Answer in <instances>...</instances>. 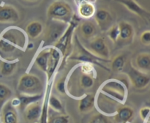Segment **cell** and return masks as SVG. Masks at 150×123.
Wrapping results in <instances>:
<instances>
[{"instance_id":"cell-1","label":"cell","mask_w":150,"mask_h":123,"mask_svg":"<svg viewBox=\"0 0 150 123\" xmlns=\"http://www.w3.org/2000/svg\"><path fill=\"white\" fill-rule=\"evenodd\" d=\"M47 16L51 20L69 23L73 16V11L71 6L67 2L62 0H57L51 3L47 10Z\"/></svg>"},{"instance_id":"cell-2","label":"cell","mask_w":150,"mask_h":123,"mask_svg":"<svg viewBox=\"0 0 150 123\" xmlns=\"http://www.w3.org/2000/svg\"><path fill=\"white\" fill-rule=\"evenodd\" d=\"M18 90L21 95H41L43 83L39 77L32 74H25L21 77L18 83Z\"/></svg>"},{"instance_id":"cell-3","label":"cell","mask_w":150,"mask_h":123,"mask_svg":"<svg viewBox=\"0 0 150 123\" xmlns=\"http://www.w3.org/2000/svg\"><path fill=\"white\" fill-rule=\"evenodd\" d=\"M20 37L18 30L9 29L0 36V55L3 57L11 55L20 46Z\"/></svg>"},{"instance_id":"cell-4","label":"cell","mask_w":150,"mask_h":123,"mask_svg":"<svg viewBox=\"0 0 150 123\" xmlns=\"http://www.w3.org/2000/svg\"><path fill=\"white\" fill-rule=\"evenodd\" d=\"M122 72L127 74L131 82L132 85L136 89H142L146 88L150 83V76L147 73L140 71L133 66L126 64Z\"/></svg>"},{"instance_id":"cell-5","label":"cell","mask_w":150,"mask_h":123,"mask_svg":"<svg viewBox=\"0 0 150 123\" xmlns=\"http://www.w3.org/2000/svg\"><path fill=\"white\" fill-rule=\"evenodd\" d=\"M67 23L58 20H51L48 26L45 35V40L48 44L57 42L67 30Z\"/></svg>"},{"instance_id":"cell-6","label":"cell","mask_w":150,"mask_h":123,"mask_svg":"<svg viewBox=\"0 0 150 123\" xmlns=\"http://www.w3.org/2000/svg\"><path fill=\"white\" fill-rule=\"evenodd\" d=\"M88 49L100 58L108 59L110 58V50L103 38L98 37L91 41L88 45Z\"/></svg>"},{"instance_id":"cell-7","label":"cell","mask_w":150,"mask_h":123,"mask_svg":"<svg viewBox=\"0 0 150 123\" xmlns=\"http://www.w3.org/2000/svg\"><path fill=\"white\" fill-rule=\"evenodd\" d=\"M95 19L101 31H108L113 26V17L111 13L105 9H98L95 13Z\"/></svg>"},{"instance_id":"cell-8","label":"cell","mask_w":150,"mask_h":123,"mask_svg":"<svg viewBox=\"0 0 150 123\" xmlns=\"http://www.w3.org/2000/svg\"><path fill=\"white\" fill-rule=\"evenodd\" d=\"M20 15L16 7L9 4H0V23H16Z\"/></svg>"},{"instance_id":"cell-9","label":"cell","mask_w":150,"mask_h":123,"mask_svg":"<svg viewBox=\"0 0 150 123\" xmlns=\"http://www.w3.org/2000/svg\"><path fill=\"white\" fill-rule=\"evenodd\" d=\"M0 114L1 123H18V115L16 108L9 100L1 107Z\"/></svg>"},{"instance_id":"cell-10","label":"cell","mask_w":150,"mask_h":123,"mask_svg":"<svg viewBox=\"0 0 150 123\" xmlns=\"http://www.w3.org/2000/svg\"><path fill=\"white\" fill-rule=\"evenodd\" d=\"M115 1L124 5L132 13L138 15L143 18H150V13L146 11L142 7H141L135 0H115Z\"/></svg>"},{"instance_id":"cell-11","label":"cell","mask_w":150,"mask_h":123,"mask_svg":"<svg viewBox=\"0 0 150 123\" xmlns=\"http://www.w3.org/2000/svg\"><path fill=\"white\" fill-rule=\"evenodd\" d=\"M42 107L38 102H32L24 108L25 118L28 122H35L40 117Z\"/></svg>"},{"instance_id":"cell-12","label":"cell","mask_w":150,"mask_h":123,"mask_svg":"<svg viewBox=\"0 0 150 123\" xmlns=\"http://www.w3.org/2000/svg\"><path fill=\"white\" fill-rule=\"evenodd\" d=\"M120 36L119 39L122 41H130L134 36V28L133 25L127 21H121L119 23Z\"/></svg>"},{"instance_id":"cell-13","label":"cell","mask_w":150,"mask_h":123,"mask_svg":"<svg viewBox=\"0 0 150 123\" xmlns=\"http://www.w3.org/2000/svg\"><path fill=\"white\" fill-rule=\"evenodd\" d=\"M135 67L144 73L150 72V54L141 53L135 59Z\"/></svg>"},{"instance_id":"cell-14","label":"cell","mask_w":150,"mask_h":123,"mask_svg":"<svg viewBox=\"0 0 150 123\" xmlns=\"http://www.w3.org/2000/svg\"><path fill=\"white\" fill-rule=\"evenodd\" d=\"M134 116V111L129 106H122L117 110L115 117L116 121L118 123H127L131 121Z\"/></svg>"},{"instance_id":"cell-15","label":"cell","mask_w":150,"mask_h":123,"mask_svg":"<svg viewBox=\"0 0 150 123\" xmlns=\"http://www.w3.org/2000/svg\"><path fill=\"white\" fill-rule=\"evenodd\" d=\"M35 64L44 72H48L50 65V49L42 50L35 59Z\"/></svg>"},{"instance_id":"cell-16","label":"cell","mask_w":150,"mask_h":123,"mask_svg":"<svg viewBox=\"0 0 150 123\" xmlns=\"http://www.w3.org/2000/svg\"><path fill=\"white\" fill-rule=\"evenodd\" d=\"M43 32V25L38 20L30 22L26 27V35L31 39H36Z\"/></svg>"},{"instance_id":"cell-17","label":"cell","mask_w":150,"mask_h":123,"mask_svg":"<svg viewBox=\"0 0 150 123\" xmlns=\"http://www.w3.org/2000/svg\"><path fill=\"white\" fill-rule=\"evenodd\" d=\"M78 11H79V16L85 19H89L95 16L96 9H95L93 3L84 1V2H81L79 4Z\"/></svg>"},{"instance_id":"cell-18","label":"cell","mask_w":150,"mask_h":123,"mask_svg":"<svg viewBox=\"0 0 150 123\" xmlns=\"http://www.w3.org/2000/svg\"><path fill=\"white\" fill-rule=\"evenodd\" d=\"M94 105L95 96L92 94H88L79 100V110L81 113H88L93 109Z\"/></svg>"},{"instance_id":"cell-19","label":"cell","mask_w":150,"mask_h":123,"mask_svg":"<svg viewBox=\"0 0 150 123\" xmlns=\"http://www.w3.org/2000/svg\"><path fill=\"white\" fill-rule=\"evenodd\" d=\"M80 32L83 37L89 39L94 37L96 35L97 27L93 22L86 20L81 24Z\"/></svg>"},{"instance_id":"cell-20","label":"cell","mask_w":150,"mask_h":123,"mask_svg":"<svg viewBox=\"0 0 150 123\" xmlns=\"http://www.w3.org/2000/svg\"><path fill=\"white\" fill-rule=\"evenodd\" d=\"M17 65V62L1 61L0 62V73L5 77L11 76L16 71Z\"/></svg>"},{"instance_id":"cell-21","label":"cell","mask_w":150,"mask_h":123,"mask_svg":"<svg viewBox=\"0 0 150 123\" xmlns=\"http://www.w3.org/2000/svg\"><path fill=\"white\" fill-rule=\"evenodd\" d=\"M127 64V56L125 54H119L113 59L111 68L115 72H122Z\"/></svg>"},{"instance_id":"cell-22","label":"cell","mask_w":150,"mask_h":123,"mask_svg":"<svg viewBox=\"0 0 150 123\" xmlns=\"http://www.w3.org/2000/svg\"><path fill=\"white\" fill-rule=\"evenodd\" d=\"M13 95V91L8 86L0 83V108L3 106L7 101L10 100Z\"/></svg>"},{"instance_id":"cell-23","label":"cell","mask_w":150,"mask_h":123,"mask_svg":"<svg viewBox=\"0 0 150 123\" xmlns=\"http://www.w3.org/2000/svg\"><path fill=\"white\" fill-rule=\"evenodd\" d=\"M41 98V95H22L18 98L19 102V106L21 107L22 108H25L28 105L32 103V102H38Z\"/></svg>"},{"instance_id":"cell-24","label":"cell","mask_w":150,"mask_h":123,"mask_svg":"<svg viewBox=\"0 0 150 123\" xmlns=\"http://www.w3.org/2000/svg\"><path fill=\"white\" fill-rule=\"evenodd\" d=\"M48 104H49L51 108H52L54 111H57V112L61 113L64 110L63 105L61 101H60V100L54 95L50 96L49 100H48Z\"/></svg>"},{"instance_id":"cell-25","label":"cell","mask_w":150,"mask_h":123,"mask_svg":"<svg viewBox=\"0 0 150 123\" xmlns=\"http://www.w3.org/2000/svg\"><path fill=\"white\" fill-rule=\"evenodd\" d=\"M94 83H95V81L92 76L86 73L81 75L80 78V84L82 87L84 89H89L93 86Z\"/></svg>"},{"instance_id":"cell-26","label":"cell","mask_w":150,"mask_h":123,"mask_svg":"<svg viewBox=\"0 0 150 123\" xmlns=\"http://www.w3.org/2000/svg\"><path fill=\"white\" fill-rule=\"evenodd\" d=\"M88 123H112L109 118L102 114H95L90 118Z\"/></svg>"},{"instance_id":"cell-27","label":"cell","mask_w":150,"mask_h":123,"mask_svg":"<svg viewBox=\"0 0 150 123\" xmlns=\"http://www.w3.org/2000/svg\"><path fill=\"white\" fill-rule=\"evenodd\" d=\"M107 35L113 42H116L119 39L120 36V30H119L118 24H114L108 31Z\"/></svg>"},{"instance_id":"cell-28","label":"cell","mask_w":150,"mask_h":123,"mask_svg":"<svg viewBox=\"0 0 150 123\" xmlns=\"http://www.w3.org/2000/svg\"><path fill=\"white\" fill-rule=\"evenodd\" d=\"M70 122V117L64 114L53 116L50 117L48 123H69Z\"/></svg>"},{"instance_id":"cell-29","label":"cell","mask_w":150,"mask_h":123,"mask_svg":"<svg viewBox=\"0 0 150 123\" xmlns=\"http://www.w3.org/2000/svg\"><path fill=\"white\" fill-rule=\"evenodd\" d=\"M140 40L144 45H150V30H146L142 32L140 36Z\"/></svg>"},{"instance_id":"cell-30","label":"cell","mask_w":150,"mask_h":123,"mask_svg":"<svg viewBox=\"0 0 150 123\" xmlns=\"http://www.w3.org/2000/svg\"><path fill=\"white\" fill-rule=\"evenodd\" d=\"M140 116L143 120H149L150 119V108L148 107L142 108L140 111Z\"/></svg>"},{"instance_id":"cell-31","label":"cell","mask_w":150,"mask_h":123,"mask_svg":"<svg viewBox=\"0 0 150 123\" xmlns=\"http://www.w3.org/2000/svg\"><path fill=\"white\" fill-rule=\"evenodd\" d=\"M57 89L60 92L63 94L65 93V84H64V79L62 78L57 83Z\"/></svg>"},{"instance_id":"cell-32","label":"cell","mask_w":150,"mask_h":123,"mask_svg":"<svg viewBox=\"0 0 150 123\" xmlns=\"http://www.w3.org/2000/svg\"><path fill=\"white\" fill-rule=\"evenodd\" d=\"M93 67L91 64H89V63H85L82 65V71L83 72V73H86L87 74L86 72H89L92 70Z\"/></svg>"},{"instance_id":"cell-33","label":"cell","mask_w":150,"mask_h":123,"mask_svg":"<svg viewBox=\"0 0 150 123\" xmlns=\"http://www.w3.org/2000/svg\"><path fill=\"white\" fill-rule=\"evenodd\" d=\"M96 1H97V0H76V1L79 4H80V3H81V2H84V1H88V2L94 3V2H95Z\"/></svg>"},{"instance_id":"cell-34","label":"cell","mask_w":150,"mask_h":123,"mask_svg":"<svg viewBox=\"0 0 150 123\" xmlns=\"http://www.w3.org/2000/svg\"><path fill=\"white\" fill-rule=\"evenodd\" d=\"M24 1H31V2H32V1H38V0H24Z\"/></svg>"}]
</instances>
